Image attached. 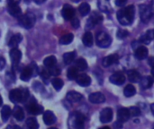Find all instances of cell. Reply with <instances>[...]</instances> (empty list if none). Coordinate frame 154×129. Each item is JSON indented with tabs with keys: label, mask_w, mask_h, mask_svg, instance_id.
Masks as SVG:
<instances>
[{
	"label": "cell",
	"mask_w": 154,
	"mask_h": 129,
	"mask_svg": "<svg viewBox=\"0 0 154 129\" xmlns=\"http://www.w3.org/2000/svg\"><path fill=\"white\" fill-rule=\"evenodd\" d=\"M148 54H149V51H148V48L144 46H139L136 49H135V52H134V55H135V57L139 60H143L145 59L147 57H148Z\"/></svg>",
	"instance_id": "obj_16"
},
{
	"label": "cell",
	"mask_w": 154,
	"mask_h": 129,
	"mask_svg": "<svg viewBox=\"0 0 154 129\" xmlns=\"http://www.w3.org/2000/svg\"><path fill=\"white\" fill-rule=\"evenodd\" d=\"M7 10L8 13L14 16V17H17L20 18L23 14H22V9L19 6V3L15 2V1H11L8 3V6H7Z\"/></svg>",
	"instance_id": "obj_7"
},
{
	"label": "cell",
	"mask_w": 154,
	"mask_h": 129,
	"mask_svg": "<svg viewBox=\"0 0 154 129\" xmlns=\"http://www.w3.org/2000/svg\"><path fill=\"white\" fill-rule=\"evenodd\" d=\"M124 93H125V97H133L135 95L136 93V89L134 85L132 84H128L125 86V90H124Z\"/></svg>",
	"instance_id": "obj_35"
},
{
	"label": "cell",
	"mask_w": 154,
	"mask_h": 129,
	"mask_svg": "<svg viewBox=\"0 0 154 129\" xmlns=\"http://www.w3.org/2000/svg\"><path fill=\"white\" fill-rule=\"evenodd\" d=\"M49 129H58V128H49Z\"/></svg>",
	"instance_id": "obj_54"
},
{
	"label": "cell",
	"mask_w": 154,
	"mask_h": 129,
	"mask_svg": "<svg viewBox=\"0 0 154 129\" xmlns=\"http://www.w3.org/2000/svg\"><path fill=\"white\" fill-rule=\"evenodd\" d=\"M110 83H112L113 84L116 85H122L125 84V75L121 73V72H116L115 74H113L110 78H109Z\"/></svg>",
	"instance_id": "obj_12"
},
{
	"label": "cell",
	"mask_w": 154,
	"mask_h": 129,
	"mask_svg": "<svg viewBox=\"0 0 154 129\" xmlns=\"http://www.w3.org/2000/svg\"><path fill=\"white\" fill-rule=\"evenodd\" d=\"M141 87L143 89H150L154 84V78L152 76H145L144 78L141 79Z\"/></svg>",
	"instance_id": "obj_25"
},
{
	"label": "cell",
	"mask_w": 154,
	"mask_h": 129,
	"mask_svg": "<svg viewBox=\"0 0 154 129\" xmlns=\"http://www.w3.org/2000/svg\"><path fill=\"white\" fill-rule=\"evenodd\" d=\"M66 99L72 102V103H76V102H79L80 101H82L83 99V95L78 92H75V91H71V92H69L67 93V96H66Z\"/></svg>",
	"instance_id": "obj_17"
},
{
	"label": "cell",
	"mask_w": 154,
	"mask_h": 129,
	"mask_svg": "<svg viewBox=\"0 0 154 129\" xmlns=\"http://www.w3.org/2000/svg\"><path fill=\"white\" fill-rule=\"evenodd\" d=\"M152 77L154 78V66L152 67Z\"/></svg>",
	"instance_id": "obj_52"
},
{
	"label": "cell",
	"mask_w": 154,
	"mask_h": 129,
	"mask_svg": "<svg viewBox=\"0 0 154 129\" xmlns=\"http://www.w3.org/2000/svg\"><path fill=\"white\" fill-rule=\"evenodd\" d=\"M13 116L14 118L18 120V121H22L24 119V112L23 110V109L19 106H15L13 110Z\"/></svg>",
	"instance_id": "obj_26"
},
{
	"label": "cell",
	"mask_w": 154,
	"mask_h": 129,
	"mask_svg": "<svg viewBox=\"0 0 154 129\" xmlns=\"http://www.w3.org/2000/svg\"><path fill=\"white\" fill-rule=\"evenodd\" d=\"M48 73H49L50 75H51L56 76V75H59L60 74V68L56 66H54V67L49 68V69H48Z\"/></svg>",
	"instance_id": "obj_42"
},
{
	"label": "cell",
	"mask_w": 154,
	"mask_h": 129,
	"mask_svg": "<svg viewBox=\"0 0 154 129\" xmlns=\"http://www.w3.org/2000/svg\"><path fill=\"white\" fill-rule=\"evenodd\" d=\"M130 117H131V115H130V111H129L128 109L121 108V109L118 110V111H117V119H118L119 122L125 123L127 120H129Z\"/></svg>",
	"instance_id": "obj_14"
},
{
	"label": "cell",
	"mask_w": 154,
	"mask_h": 129,
	"mask_svg": "<svg viewBox=\"0 0 154 129\" xmlns=\"http://www.w3.org/2000/svg\"><path fill=\"white\" fill-rule=\"evenodd\" d=\"M151 110H152V114L154 115V103H152V104L151 105Z\"/></svg>",
	"instance_id": "obj_49"
},
{
	"label": "cell",
	"mask_w": 154,
	"mask_h": 129,
	"mask_svg": "<svg viewBox=\"0 0 154 129\" xmlns=\"http://www.w3.org/2000/svg\"><path fill=\"white\" fill-rule=\"evenodd\" d=\"M127 77L132 83H139L141 81V75L137 70H129L127 72Z\"/></svg>",
	"instance_id": "obj_24"
},
{
	"label": "cell",
	"mask_w": 154,
	"mask_h": 129,
	"mask_svg": "<svg viewBox=\"0 0 154 129\" xmlns=\"http://www.w3.org/2000/svg\"><path fill=\"white\" fill-rule=\"evenodd\" d=\"M23 40V37L20 33H17V34H14L9 40L8 42V47L11 48H17V46L19 45V43L22 41Z\"/></svg>",
	"instance_id": "obj_23"
},
{
	"label": "cell",
	"mask_w": 154,
	"mask_h": 129,
	"mask_svg": "<svg viewBox=\"0 0 154 129\" xmlns=\"http://www.w3.org/2000/svg\"><path fill=\"white\" fill-rule=\"evenodd\" d=\"M149 64H150V66L152 67L154 66V57H151L150 59H149Z\"/></svg>",
	"instance_id": "obj_48"
},
{
	"label": "cell",
	"mask_w": 154,
	"mask_h": 129,
	"mask_svg": "<svg viewBox=\"0 0 154 129\" xmlns=\"http://www.w3.org/2000/svg\"><path fill=\"white\" fill-rule=\"evenodd\" d=\"M11 115H12V110H11V108L9 106H7V105L4 106L2 108V110H1V117H2L3 121L6 122L9 119V118H10Z\"/></svg>",
	"instance_id": "obj_30"
},
{
	"label": "cell",
	"mask_w": 154,
	"mask_h": 129,
	"mask_svg": "<svg viewBox=\"0 0 154 129\" xmlns=\"http://www.w3.org/2000/svg\"><path fill=\"white\" fill-rule=\"evenodd\" d=\"M2 104H3V99H2V96L0 95V107L2 106Z\"/></svg>",
	"instance_id": "obj_51"
},
{
	"label": "cell",
	"mask_w": 154,
	"mask_h": 129,
	"mask_svg": "<svg viewBox=\"0 0 154 129\" xmlns=\"http://www.w3.org/2000/svg\"><path fill=\"white\" fill-rule=\"evenodd\" d=\"M33 84L37 85V87H33L34 91H36V92H41V91H42V90H43V86L42 85V84H41V83H39V82H35Z\"/></svg>",
	"instance_id": "obj_44"
},
{
	"label": "cell",
	"mask_w": 154,
	"mask_h": 129,
	"mask_svg": "<svg viewBox=\"0 0 154 129\" xmlns=\"http://www.w3.org/2000/svg\"><path fill=\"white\" fill-rule=\"evenodd\" d=\"M103 19H104V17H103L102 14H100V13H97V12H94V13L91 14V16L89 17L88 21L87 27H88V28H89V27L92 28V27H94L95 25L101 23L102 21H103Z\"/></svg>",
	"instance_id": "obj_10"
},
{
	"label": "cell",
	"mask_w": 154,
	"mask_h": 129,
	"mask_svg": "<svg viewBox=\"0 0 154 129\" xmlns=\"http://www.w3.org/2000/svg\"><path fill=\"white\" fill-rule=\"evenodd\" d=\"M79 13H80V14L82 15V16H86L87 14H88L89 13V12H90V5L88 4V3H82L80 5H79Z\"/></svg>",
	"instance_id": "obj_36"
},
{
	"label": "cell",
	"mask_w": 154,
	"mask_h": 129,
	"mask_svg": "<svg viewBox=\"0 0 154 129\" xmlns=\"http://www.w3.org/2000/svg\"><path fill=\"white\" fill-rule=\"evenodd\" d=\"M99 129H110L108 127H104V128H100Z\"/></svg>",
	"instance_id": "obj_53"
},
{
	"label": "cell",
	"mask_w": 154,
	"mask_h": 129,
	"mask_svg": "<svg viewBox=\"0 0 154 129\" xmlns=\"http://www.w3.org/2000/svg\"><path fill=\"white\" fill-rule=\"evenodd\" d=\"M152 40H154V30H149L143 36H141L140 42L147 45V44H150V42Z\"/></svg>",
	"instance_id": "obj_22"
},
{
	"label": "cell",
	"mask_w": 154,
	"mask_h": 129,
	"mask_svg": "<svg viewBox=\"0 0 154 129\" xmlns=\"http://www.w3.org/2000/svg\"><path fill=\"white\" fill-rule=\"evenodd\" d=\"M75 65H76V67H77L79 70L84 71V70H86V69L88 68V63H87V61H86L84 58H82V57L77 59L76 62H75Z\"/></svg>",
	"instance_id": "obj_37"
},
{
	"label": "cell",
	"mask_w": 154,
	"mask_h": 129,
	"mask_svg": "<svg viewBox=\"0 0 154 129\" xmlns=\"http://www.w3.org/2000/svg\"><path fill=\"white\" fill-rule=\"evenodd\" d=\"M129 36V31H126V30H123V29H120L117 31L116 32V37L117 39L119 40H124L125 38H127Z\"/></svg>",
	"instance_id": "obj_39"
},
{
	"label": "cell",
	"mask_w": 154,
	"mask_h": 129,
	"mask_svg": "<svg viewBox=\"0 0 154 129\" xmlns=\"http://www.w3.org/2000/svg\"><path fill=\"white\" fill-rule=\"evenodd\" d=\"M35 22H36V17L31 12H28L25 14H23L19 18V23H20V25L23 26L25 29H31L34 25Z\"/></svg>",
	"instance_id": "obj_5"
},
{
	"label": "cell",
	"mask_w": 154,
	"mask_h": 129,
	"mask_svg": "<svg viewBox=\"0 0 154 129\" xmlns=\"http://www.w3.org/2000/svg\"><path fill=\"white\" fill-rule=\"evenodd\" d=\"M88 100L91 103L94 104H100L106 101V97L101 92H94L91 93L88 97Z\"/></svg>",
	"instance_id": "obj_15"
},
{
	"label": "cell",
	"mask_w": 154,
	"mask_h": 129,
	"mask_svg": "<svg viewBox=\"0 0 154 129\" xmlns=\"http://www.w3.org/2000/svg\"><path fill=\"white\" fill-rule=\"evenodd\" d=\"M97 5L99 7V9L102 11V12H105V13H110L112 11V7L109 4L108 1H106V0H101V1H98L97 2Z\"/></svg>",
	"instance_id": "obj_29"
},
{
	"label": "cell",
	"mask_w": 154,
	"mask_h": 129,
	"mask_svg": "<svg viewBox=\"0 0 154 129\" xmlns=\"http://www.w3.org/2000/svg\"><path fill=\"white\" fill-rule=\"evenodd\" d=\"M27 111L32 115H40L43 113V107L39 105L33 99L32 101H30L28 105H26Z\"/></svg>",
	"instance_id": "obj_8"
},
{
	"label": "cell",
	"mask_w": 154,
	"mask_h": 129,
	"mask_svg": "<svg viewBox=\"0 0 154 129\" xmlns=\"http://www.w3.org/2000/svg\"><path fill=\"white\" fill-rule=\"evenodd\" d=\"M76 57V52H67L63 55V62L65 65H70Z\"/></svg>",
	"instance_id": "obj_34"
},
{
	"label": "cell",
	"mask_w": 154,
	"mask_h": 129,
	"mask_svg": "<svg viewBox=\"0 0 154 129\" xmlns=\"http://www.w3.org/2000/svg\"><path fill=\"white\" fill-rule=\"evenodd\" d=\"M126 1L125 0H124V1H116V4L117 5V6H120V7H124L125 4H126Z\"/></svg>",
	"instance_id": "obj_45"
},
{
	"label": "cell",
	"mask_w": 154,
	"mask_h": 129,
	"mask_svg": "<svg viewBox=\"0 0 154 129\" xmlns=\"http://www.w3.org/2000/svg\"><path fill=\"white\" fill-rule=\"evenodd\" d=\"M67 76L69 80H76L79 76V69L76 66H71L68 69Z\"/></svg>",
	"instance_id": "obj_33"
},
{
	"label": "cell",
	"mask_w": 154,
	"mask_h": 129,
	"mask_svg": "<svg viewBox=\"0 0 154 129\" xmlns=\"http://www.w3.org/2000/svg\"><path fill=\"white\" fill-rule=\"evenodd\" d=\"M76 82L79 85H80L82 87H87V86L90 85L91 78L86 74H81V75H79L78 78L76 79Z\"/></svg>",
	"instance_id": "obj_19"
},
{
	"label": "cell",
	"mask_w": 154,
	"mask_h": 129,
	"mask_svg": "<svg viewBox=\"0 0 154 129\" xmlns=\"http://www.w3.org/2000/svg\"><path fill=\"white\" fill-rule=\"evenodd\" d=\"M85 117L78 111L72 112L68 119V129H84Z\"/></svg>",
	"instance_id": "obj_2"
},
{
	"label": "cell",
	"mask_w": 154,
	"mask_h": 129,
	"mask_svg": "<svg viewBox=\"0 0 154 129\" xmlns=\"http://www.w3.org/2000/svg\"><path fill=\"white\" fill-rule=\"evenodd\" d=\"M134 13H135L134 5L131 4L126 7H123L121 10L117 12V20L124 26L130 25L134 19Z\"/></svg>",
	"instance_id": "obj_1"
},
{
	"label": "cell",
	"mask_w": 154,
	"mask_h": 129,
	"mask_svg": "<svg viewBox=\"0 0 154 129\" xmlns=\"http://www.w3.org/2000/svg\"><path fill=\"white\" fill-rule=\"evenodd\" d=\"M73 40H74V35L72 33H68L61 36V38L60 39V43L61 45H69L73 41Z\"/></svg>",
	"instance_id": "obj_32"
},
{
	"label": "cell",
	"mask_w": 154,
	"mask_h": 129,
	"mask_svg": "<svg viewBox=\"0 0 154 129\" xmlns=\"http://www.w3.org/2000/svg\"><path fill=\"white\" fill-rule=\"evenodd\" d=\"M29 98V91L26 88H16L10 92L9 99L14 103L25 102Z\"/></svg>",
	"instance_id": "obj_3"
},
{
	"label": "cell",
	"mask_w": 154,
	"mask_h": 129,
	"mask_svg": "<svg viewBox=\"0 0 154 129\" xmlns=\"http://www.w3.org/2000/svg\"><path fill=\"white\" fill-rule=\"evenodd\" d=\"M71 25L74 29H78L80 25V22H79V20L78 18H73L71 20Z\"/></svg>",
	"instance_id": "obj_43"
},
{
	"label": "cell",
	"mask_w": 154,
	"mask_h": 129,
	"mask_svg": "<svg viewBox=\"0 0 154 129\" xmlns=\"http://www.w3.org/2000/svg\"><path fill=\"white\" fill-rule=\"evenodd\" d=\"M36 4H42V3H44V0H42V1H38V0H35L34 1Z\"/></svg>",
	"instance_id": "obj_50"
},
{
	"label": "cell",
	"mask_w": 154,
	"mask_h": 129,
	"mask_svg": "<svg viewBox=\"0 0 154 129\" xmlns=\"http://www.w3.org/2000/svg\"><path fill=\"white\" fill-rule=\"evenodd\" d=\"M56 64H57V58L55 57V56H49L43 60V65L48 69L56 66Z\"/></svg>",
	"instance_id": "obj_28"
},
{
	"label": "cell",
	"mask_w": 154,
	"mask_h": 129,
	"mask_svg": "<svg viewBox=\"0 0 154 129\" xmlns=\"http://www.w3.org/2000/svg\"><path fill=\"white\" fill-rule=\"evenodd\" d=\"M43 122L45 123V125L47 126H51L52 124H54L56 122V116L54 115V113L51 110H46L43 113Z\"/></svg>",
	"instance_id": "obj_18"
},
{
	"label": "cell",
	"mask_w": 154,
	"mask_h": 129,
	"mask_svg": "<svg viewBox=\"0 0 154 129\" xmlns=\"http://www.w3.org/2000/svg\"><path fill=\"white\" fill-rule=\"evenodd\" d=\"M100 121L102 123H109L113 119V110L110 108H106L100 112Z\"/></svg>",
	"instance_id": "obj_13"
},
{
	"label": "cell",
	"mask_w": 154,
	"mask_h": 129,
	"mask_svg": "<svg viewBox=\"0 0 154 129\" xmlns=\"http://www.w3.org/2000/svg\"><path fill=\"white\" fill-rule=\"evenodd\" d=\"M6 129H21V128L18 126H8Z\"/></svg>",
	"instance_id": "obj_47"
},
{
	"label": "cell",
	"mask_w": 154,
	"mask_h": 129,
	"mask_svg": "<svg viewBox=\"0 0 154 129\" xmlns=\"http://www.w3.org/2000/svg\"><path fill=\"white\" fill-rule=\"evenodd\" d=\"M61 14H62V17L67 20V21H70L74 18L75 16V9L72 5L69 4H66L63 5V8L61 10Z\"/></svg>",
	"instance_id": "obj_9"
},
{
	"label": "cell",
	"mask_w": 154,
	"mask_h": 129,
	"mask_svg": "<svg viewBox=\"0 0 154 129\" xmlns=\"http://www.w3.org/2000/svg\"><path fill=\"white\" fill-rule=\"evenodd\" d=\"M153 129H154V125H153Z\"/></svg>",
	"instance_id": "obj_55"
},
{
	"label": "cell",
	"mask_w": 154,
	"mask_h": 129,
	"mask_svg": "<svg viewBox=\"0 0 154 129\" xmlns=\"http://www.w3.org/2000/svg\"><path fill=\"white\" fill-rule=\"evenodd\" d=\"M82 41H83V44H84L86 47H92L93 42H94V39H93L92 33H91L90 31H87V32L83 35Z\"/></svg>",
	"instance_id": "obj_27"
},
{
	"label": "cell",
	"mask_w": 154,
	"mask_h": 129,
	"mask_svg": "<svg viewBox=\"0 0 154 129\" xmlns=\"http://www.w3.org/2000/svg\"><path fill=\"white\" fill-rule=\"evenodd\" d=\"M96 43L99 48H108L112 43V39L109 34L105 31H99L96 36Z\"/></svg>",
	"instance_id": "obj_4"
},
{
	"label": "cell",
	"mask_w": 154,
	"mask_h": 129,
	"mask_svg": "<svg viewBox=\"0 0 154 129\" xmlns=\"http://www.w3.org/2000/svg\"><path fill=\"white\" fill-rule=\"evenodd\" d=\"M40 75L42 78L43 82L45 84H48L50 82V74L48 73V71L46 69H42L40 70Z\"/></svg>",
	"instance_id": "obj_40"
},
{
	"label": "cell",
	"mask_w": 154,
	"mask_h": 129,
	"mask_svg": "<svg viewBox=\"0 0 154 129\" xmlns=\"http://www.w3.org/2000/svg\"><path fill=\"white\" fill-rule=\"evenodd\" d=\"M5 66V60L3 57H0V70H2Z\"/></svg>",
	"instance_id": "obj_46"
},
{
	"label": "cell",
	"mask_w": 154,
	"mask_h": 129,
	"mask_svg": "<svg viewBox=\"0 0 154 129\" xmlns=\"http://www.w3.org/2000/svg\"><path fill=\"white\" fill-rule=\"evenodd\" d=\"M130 115L133 117H138L139 115H141V110L137 107H132L130 110Z\"/></svg>",
	"instance_id": "obj_41"
},
{
	"label": "cell",
	"mask_w": 154,
	"mask_h": 129,
	"mask_svg": "<svg viewBox=\"0 0 154 129\" xmlns=\"http://www.w3.org/2000/svg\"><path fill=\"white\" fill-rule=\"evenodd\" d=\"M25 128L26 129H38L39 124L35 118H29L25 122Z\"/></svg>",
	"instance_id": "obj_31"
},
{
	"label": "cell",
	"mask_w": 154,
	"mask_h": 129,
	"mask_svg": "<svg viewBox=\"0 0 154 129\" xmlns=\"http://www.w3.org/2000/svg\"><path fill=\"white\" fill-rule=\"evenodd\" d=\"M10 59L12 61V65L13 66H17L21 61L22 58V52L18 49V48H12L10 50Z\"/></svg>",
	"instance_id": "obj_11"
},
{
	"label": "cell",
	"mask_w": 154,
	"mask_h": 129,
	"mask_svg": "<svg viewBox=\"0 0 154 129\" xmlns=\"http://www.w3.org/2000/svg\"><path fill=\"white\" fill-rule=\"evenodd\" d=\"M33 75V71H32V68L29 66H26L24 67L23 70H22V73L20 75V78L22 81L23 82H28L31 77Z\"/></svg>",
	"instance_id": "obj_21"
},
{
	"label": "cell",
	"mask_w": 154,
	"mask_h": 129,
	"mask_svg": "<svg viewBox=\"0 0 154 129\" xmlns=\"http://www.w3.org/2000/svg\"><path fill=\"white\" fill-rule=\"evenodd\" d=\"M118 55L116 54H112V55H109L107 57H106L103 61H102V65L105 66V67H108L114 64H116L117 61H118Z\"/></svg>",
	"instance_id": "obj_20"
},
{
	"label": "cell",
	"mask_w": 154,
	"mask_h": 129,
	"mask_svg": "<svg viewBox=\"0 0 154 129\" xmlns=\"http://www.w3.org/2000/svg\"><path fill=\"white\" fill-rule=\"evenodd\" d=\"M51 84L56 91H60L64 85V83L60 78H54L51 80Z\"/></svg>",
	"instance_id": "obj_38"
},
{
	"label": "cell",
	"mask_w": 154,
	"mask_h": 129,
	"mask_svg": "<svg viewBox=\"0 0 154 129\" xmlns=\"http://www.w3.org/2000/svg\"><path fill=\"white\" fill-rule=\"evenodd\" d=\"M153 15V11L149 5L142 4L140 5V17L143 22H147L151 20Z\"/></svg>",
	"instance_id": "obj_6"
}]
</instances>
